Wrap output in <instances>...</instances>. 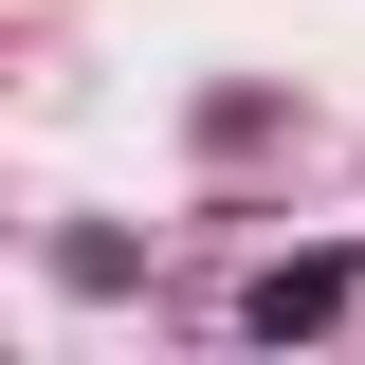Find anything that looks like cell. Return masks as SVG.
I'll use <instances>...</instances> for the list:
<instances>
[{
  "label": "cell",
  "instance_id": "1",
  "mask_svg": "<svg viewBox=\"0 0 365 365\" xmlns=\"http://www.w3.org/2000/svg\"><path fill=\"white\" fill-rule=\"evenodd\" d=\"M237 311H256V347H292V329H329V311H347V274H329V256H274Z\"/></svg>",
  "mask_w": 365,
  "mask_h": 365
}]
</instances>
